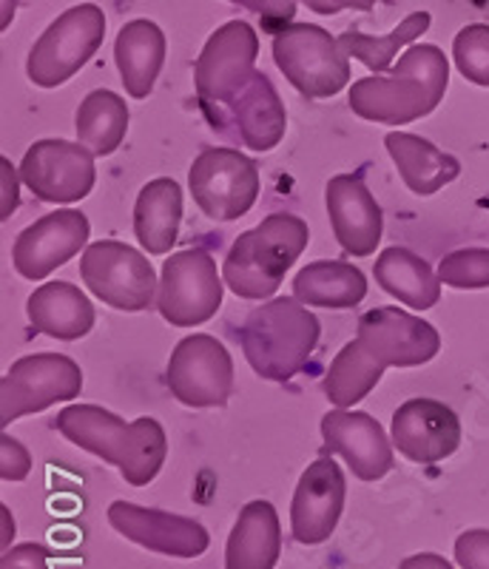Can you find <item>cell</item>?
<instances>
[{
  "instance_id": "obj_1",
  "label": "cell",
  "mask_w": 489,
  "mask_h": 569,
  "mask_svg": "<svg viewBox=\"0 0 489 569\" xmlns=\"http://www.w3.org/2000/svg\"><path fill=\"white\" fill-rule=\"evenodd\" d=\"M54 425L71 445L117 467L131 487L151 485L166 465L168 439L154 416L126 421L100 405H69Z\"/></svg>"
},
{
  "instance_id": "obj_2",
  "label": "cell",
  "mask_w": 489,
  "mask_h": 569,
  "mask_svg": "<svg viewBox=\"0 0 489 569\" xmlns=\"http://www.w3.org/2000/svg\"><path fill=\"white\" fill-rule=\"evenodd\" d=\"M450 60L438 46H410L399 63L385 74L356 80L350 86V109L361 120L381 126H405L432 114L445 100Z\"/></svg>"
},
{
  "instance_id": "obj_3",
  "label": "cell",
  "mask_w": 489,
  "mask_h": 569,
  "mask_svg": "<svg viewBox=\"0 0 489 569\" xmlns=\"http://www.w3.org/2000/svg\"><path fill=\"white\" fill-rule=\"evenodd\" d=\"M237 337L253 373L268 382H290L308 365L322 325L297 297H273L248 313Z\"/></svg>"
},
{
  "instance_id": "obj_4",
  "label": "cell",
  "mask_w": 489,
  "mask_h": 569,
  "mask_svg": "<svg viewBox=\"0 0 489 569\" xmlns=\"http://www.w3.org/2000/svg\"><path fill=\"white\" fill-rule=\"evenodd\" d=\"M308 222L297 213H271L257 228L239 233L222 266L228 291L239 299H271L308 248Z\"/></svg>"
},
{
  "instance_id": "obj_5",
  "label": "cell",
  "mask_w": 489,
  "mask_h": 569,
  "mask_svg": "<svg viewBox=\"0 0 489 569\" xmlns=\"http://www.w3.org/2000/svg\"><path fill=\"white\" fill-rule=\"evenodd\" d=\"M259 38L251 23L228 20L202 46L193 66V86L200 94L202 114L213 131L226 134V114L233 100L257 78Z\"/></svg>"
},
{
  "instance_id": "obj_6",
  "label": "cell",
  "mask_w": 489,
  "mask_h": 569,
  "mask_svg": "<svg viewBox=\"0 0 489 569\" xmlns=\"http://www.w3.org/2000/svg\"><path fill=\"white\" fill-rule=\"evenodd\" d=\"M350 54L322 27L288 23L273 32V60L290 86L308 100L336 98L350 83Z\"/></svg>"
},
{
  "instance_id": "obj_7",
  "label": "cell",
  "mask_w": 489,
  "mask_h": 569,
  "mask_svg": "<svg viewBox=\"0 0 489 569\" xmlns=\"http://www.w3.org/2000/svg\"><path fill=\"white\" fill-rule=\"evenodd\" d=\"M106 34V14L94 3L71 7L32 46L27 74L40 89H58L97 54Z\"/></svg>"
},
{
  "instance_id": "obj_8",
  "label": "cell",
  "mask_w": 489,
  "mask_h": 569,
  "mask_svg": "<svg viewBox=\"0 0 489 569\" xmlns=\"http://www.w3.org/2000/svg\"><path fill=\"white\" fill-rule=\"evenodd\" d=\"M80 277L100 302L126 313L146 311L160 293L149 257L117 240L91 242L80 259Z\"/></svg>"
},
{
  "instance_id": "obj_9",
  "label": "cell",
  "mask_w": 489,
  "mask_h": 569,
  "mask_svg": "<svg viewBox=\"0 0 489 569\" xmlns=\"http://www.w3.org/2000/svg\"><path fill=\"white\" fill-rule=\"evenodd\" d=\"M188 188L206 217L222 222L239 220L257 206V162L242 151L226 149V146L202 149L188 171Z\"/></svg>"
},
{
  "instance_id": "obj_10",
  "label": "cell",
  "mask_w": 489,
  "mask_h": 569,
  "mask_svg": "<svg viewBox=\"0 0 489 569\" xmlns=\"http://www.w3.org/2000/svg\"><path fill=\"white\" fill-rule=\"evenodd\" d=\"M222 293V279L211 253L188 248L162 262L157 311L174 328H197L217 317Z\"/></svg>"
},
{
  "instance_id": "obj_11",
  "label": "cell",
  "mask_w": 489,
  "mask_h": 569,
  "mask_svg": "<svg viewBox=\"0 0 489 569\" xmlns=\"http://www.w3.org/2000/svg\"><path fill=\"white\" fill-rule=\"evenodd\" d=\"M0 390V425L9 427L20 416L43 413L60 401L78 399L83 373L78 362L63 353H32L9 368Z\"/></svg>"
},
{
  "instance_id": "obj_12",
  "label": "cell",
  "mask_w": 489,
  "mask_h": 569,
  "mask_svg": "<svg viewBox=\"0 0 489 569\" xmlns=\"http://www.w3.org/2000/svg\"><path fill=\"white\" fill-rule=\"evenodd\" d=\"M168 390L188 408H226L233 390L228 348L208 333L180 339L168 362Z\"/></svg>"
},
{
  "instance_id": "obj_13",
  "label": "cell",
  "mask_w": 489,
  "mask_h": 569,
  "mask_svg": "<svg viewBox=\"0 0 489 569\" xmlns=\"http://www.w3.org/2000/svg\"><path fill=\"white\" fill-rule=\"evenodd\" d=\"M20 180L38 200L69 206L91 194L94 188V154L83 142H69L49 137L32 142L23 162H20Z\"/></svg>"
},
{
  "instance_id": "obj_14",
  "label": "cell",
  "mask_w": 489,
  "mask_h": 569,
  "mask_svg": "<svg viewBox=\"0 0 489 569\" xmlns=\"http://www.w3.org/2000/svg\"><path fill=\"white\" fill-rule=\"evenodd\" d=\"M365 350L385 368H419L441 350V337L425 319L401 308H373L359 319L356 333Z\"/></svg>"
},
{
  "instance_id": "obj_15",
  "label": "cell",
  "mask_w": 489,
  "mask_h": 569,
  "mask_svg": "<svg viewBox=\"0 0 489 569\" xmlns=\"http://www.w3.org/2000/svg\"><path fill=\"white\" fill-rule=\"evenodd\" d=\"M91 237L89 217L74 208L46 213L43 220L18 233L12 248L14 271L29 282H40L60 266H66L74 253L83 251Z\"/></svg>"
},
{
  "instance_id": "obj_16",
  "label": "cell",
  "mask_w": 489,
  "mask_h": 569,
  "mask_svg": "<svg viewBox=\"0 0 489 569\" xmlns=\"http://www.w3.org/2000/svg\"><path fill=\"white\" fill-rule=\"evenodd\" d=\"M345 472L330 456H319L305 467L293 501H290V532L305 547L325 543L339 527L345 512Z\"/></svg>"
},
{
  "instance_id": "obj_17",
  "label": "cell",
  "mask_w": 489,
  "mask_h": 569,
  "mask_svg": "<svg viewBox=\"0 0 489 569\" xmlns=\"http://www.w3.org/2000/svg\"><path fill=\"white\" fill-rule=\"evenodd\" d=\"M109 525L126 541L140 543L146 550L160 552V556L200 558L211 547V532L200 521L131 505V501H114L109 507Z\"/></svg>"
},
{
  "instance_id": "obj_18",
  "label": "cell",
  "mask_w": 489,
  "mask_h": 569,
  "mask_svg": "<svg viewBox=\"0 0 489 569\" xmlns=\"http://www.w3.org/2000/svg\"><path fill=\"white\" fill-rule=\"evenodd\" d=\"M325 453H339L359 481H379L393 470V439L370 413L333 408L322 416Z\"/></svg>"
},
{
  "instance_id": "obj_19",
  "label": "cell",
  "mask_w": 489,
  "mask_h": 569,
  "mask_svg": "<svg viewBox=\"0 0 489 569\" xmlns=\"http://www.w3.org/2000/svg\"><path fill=\"white\" fill-rule=\"evenodd\" d=\"M390 439L405 459L436 465L450 459L461 445V421L436 399H410L393 413Z\"/></svg>"
},
{
  "instance_id": "obj_20",
  "label": "cell",
  "mask_w": 489,
  "mask_h": 569,
  "mask_svg": "<svg viewBox=\"0 0 489 569\" xmlns=\"http://www.w3.org/2000/svg\"><path fill=\"white\" fill-rule=\"evenodd\" d=\"M328 213L336 242L353 257H370L385 233V213L365 174H339L328 182Z\"/></svg>"
},
{
  "instance_id": "obj_21",
  "label": "cell",
  "mask_w": 489,
  "mask_h": 569,
  "mask_svg": "<svg viewBox=\"0 0 489 569\" xmlns=\"http://www.w3.org/2000/svg\"><path fill=\"white\" fill-rule=\"evenodd\" d=\"M231 126H237L239 140L253 151H271L282 142L288 114H285L277 86L268 80V74L257 71V78L248 83V89L233 100L226 114V134Z\"/></svg>"
},
{
  "instance_id": "obj_22",
  "label": "cell",
  "mask_w": 489,
  "mask_h": 569,
  "mask_svg": "<svg viewBox=\"0 0 489 569\" xmlns=\"http://www.w3.org/2000/svg\"><path fill=\"white\" fill-rule=\"evenodd\" d=\"M282 525L271 501H248L226 543V569H277Z\"/></svg>"
},
{
  "instance_id": "obj_23",
  "label": "cell",
  "mask_w": 489,
  "mask_h": 569,
  "mask_svg": "<svg viewBox=\"0 0 489 569\" xmlns=\"http://www.w3.org/2000/svg\"><path fill=\"white\" fill-rule=\"evenodd\" d=\"M29 325L34 333H46L60 342L89 337L94 328V305L89 302L78 284L46 282L29 297L27 302Z\"/></svg>"
},
{
  "instance_id": "obj_24",
  "label": "cell",
  "mask_w": 489,
  "mask_h": 569,
  "mask_svg": "<svg viewBox=\"0 0 489 569\" xmlns=\"http://www.w3.org/2000/svg\"><path fill=\"white\" fill-rule=\"evenodd\" d=\"M387 154L393 157L401 180L412 194L432 197L461 174V162L441 151L436 142L407 131H390L385 137Z\"/></svg>"
},
{
  "instance_id": "obj_25",
  "label": "cell",
  "mask_w": 489,
  "mask_h": 569,
  "mask_svg": "<svg viewBox=\"0 0 489 569\" xmlns=\"http://www.w3.org/2000/svg\"><path fill=\"white\" fill-rule=\"evenodd\" d=\"M114 63L131 98H149L166 63V34L154 20H131L120 29L114 43Z\"/></svg>"
},
{
  "instance_id": "obj_26",
  "label": "cell",
  "mask_w": 489,
  "mask_h": 569,
  "mask_svg": "<svg viewBox=\"0 0 489 569\" xmlns=\"http://www.w3.org/2000/svg\"><path fill=\"white\" fill-rule=\"evenodd\" d=\"M182 226V188L171 177L146 182L134 202V237L149 253H168Z\"/></svg>"
},
{
  "instance_id": "obj_27",
  "label": "cell",
  "mask_w": 489,
  "mask_h": 569,
  "mask_svg": "<svg viewBox=\"0 0 489 569\" xmlns=\"http://www.w3.org/2000/svg\"><path fill=\"white\" fill-rule=\"evenodd\" d=\"M373 273L376 282L381 284V291L405 302L407 308L427 311L441 299V284L445 282L438 279L430 262H425L419 253L407 251L401 246L385 248L373 262Z\"/></svg>"
},
{
  "instance_id": "obj_28",
  "label": "cell",
  "mask_w": 489,
  "mask_h": 569,
  "mask_svg": "<svg viewBox=\"0 0 489 569\" xmlns=\"http://www.w3.org/2000/svg\"><path fill=\"white\" fill-rule=\"evenodd\" d=\"M293 297L310 308L345 311V308H356L367 297V279L350 262L322 259V262L305 266L293 277Z\"/></svg>"
},
{
  "instance_id": "obj_29",
  "label": "cell",
  "mask_w": 489,
  "mask_h": 569,
  "mask_svg": "<svg viewBox=\"0 0 489 569\" xmlns=\"http://www.w3.org/2000/svg\"><path fill=\"white\" fill-rule=\"evenodd\" d=\"M74 129H78V142H83L94 157L114 154L129 131V106L109 89L91 91L80 103Z\"/></svg>"
},
{
  "instance_id": "obj_30",
  "label": "cell",
  "mask_w": 489,
  "mask_h": 569,
  "mask_svg": "<svg viewBox=\"0 0 489 569\" xmlns=\"http://www.w3.org/2000/svg\"><path fill=\"white\" fill-rule=\"evenodd\" d=\"M385 370V365L376 362L373 356L365 350V345L359 339H353L330 362L322 390L333 408H353L356 401L365 399L379 385Z\"/></svg>"
},
{
  "instance_id": "obj_31",
  "label": "cell",
  "mask_w": 489,
  "mask_h": 569,
  "mask_svg": "<svg viewBox=\"0 0 489 569\" xmlns=\"http://www.w3.org/2000/svg\"><path fill=\"white\" fill-rule=\"evenodd\" d=\"M430 12H412L401 20L396 32L385 34V38H379V34H361L356 29H350V32L341 34L339 43L345 46V52L350 58L359 60L373 74H385V71L393 69V60L399 58L401 49L407 43H412V40H419L430 29Z\"/></svg>"
},
{
  "instance_id": "obj_32",
  "label": "cell",
  "mask_w": 489,
  "mask_h": 569,
  "mask_svg": "<svg viewBox=\"0 0 489 569\" xmlns=\"http://www.w3.org/2000/svg\"><path fill=\"white\" fill-rule=\"evenodd\" d=\"M452 60L461 71L463 80L489 89V27L487 23H470L456 34L452 43Z\"/></svg>"
},
{
  "instance_id": "obj_33",
  "label": "cell",
  "mask_w": 489,
  "mask_h": 569,
  "mask_svg": "<svg viewBox=\"0 0 489 569\" xmlns=\"http://www.w3.org/2000/svg\"><path fill=\"white\" fill-rule=\"evenodd\" d=\"M438 279L456 291H481L489 288V248H461L441 259Z\"/></svg>"
},
{
  "instance_id": "obj_34",
  "label": "cell",
  "mask_w": 489,
  "mask_h": 569,
  "mask_svg": "<svg viewBox=\"0 0 489 569\" xmlns=\"http://www.w3.org/2000/svg\"><path fill=\"white\" fill-rule=\"evenodd\" d=\"M456 563L461 569H489V530H467L456 538Z\"/></svg>"
},
{
  "instance_id": "obj_35",
  "label": "cell",
  "mask_w": 489,
  "mask_h": 569,
  "mask_svg": "<svg viewBox=\"0 0 489 569\" xmlns=\"http://www.w3.org/2000/svg\"><path fill=\"white\" fill-rule=\"evenodd\" d=\"M32 472V456L18 439L3 436L0 439V476L3 481H23Z\"/></svg>"
},
{
  "instance_id": "obj_36",
  "label": "cell",
  "mask_w": 489,
  "mask_h": 569,
  "mask_svg": "<svg viewBox=\"0 0 489 569\" xmlns=\"http://www.w3.org/2000/svg\"><path fill=\"white\" fill-rule=\"evenodd\" d=\"M231 3H239V7L257 12L268 32L271 29L279 32L282 27H288L290 20H293V12H297V0H231Z\"/></svg>"
},
{
  "instance_id": "obj_37",
  "label": "cell",
  "mask_w": 489,
  "mask_h": 569,
  "mask_svg": "<svg viewBox=\"0 0 489 569\" xmlns=\"http://www.w3.org/2000/svg\"><path fill=\"white\" fill-rule=\"evenodd\" d=\"M0 569H49V552L34 541L9 547L0 558Z\"/></svg>"
},
{
  "instance_id": "obj_38",
  "label": "cell",
  "mask_w": 489,
  "mask_h": 569,
  "mask_svg": "<svg viewBox=\"0 0 489 569\" xmlns=\"http://www.w3.org/2000/svg\"><path fill=\"white\" fill-rule=\"evenodd\" d=\"M302 3L316 14H336V12H345V9L370 12L379 0H302Z\"/></svg>"
},
{
  "instance_id": "obj_39",
  "label": "cell",
  "mask_w": 489,
  "mask_h": 569,
  "mask_svg": "<svg viewBox=\"0 0 489 569\" xmlns=\"http://www.w3.org/2000/svg\"><path fill=\"white\" fill-rule=\"evenodd\" d=\"M399 569H456L445 556L438 552H419V556H410L399 563Z\"/></svg>"
},
{
  "instance_id": "obj_40",
  "label": "cell",
  "mask_w": 489,
  "mask_h": 569,
  "mask_svg": "<svg viewBox=\"0 0 489 569\" xmlns=\"http://www.w3.org/2000/svg\"><path fill=\"white\" fill-rule=\"evenodd\" d=\"M0 166H3V188H7V202H3V220H9L14 211V202H18V191H14V180H20V171L12 169V162L3 157L0 160Z\"/></svg>"
},
{
  "instance_id": "obj_41",
  "label": "cell",
  "mask_w": 489,
  "mask_h": 569,
  "mask_svg": "<svg viewBox=\"0 0 489 569\" xmlns=\"http://www.w3.org/2000/svg\"><path fill=\"white\" fill-rule=\"evenodd\" d=\"M0 512H3V552L12 547V538H14V525H12V512H9V507H0Z\"/></svg>"
},
{
  "instance_id": "obj_42",
  "label": "cell",
  "mask_w": 489,
  "mask_h": 569,
  "mask_svg": "<svg viewBox=\"0 0 489 569\" xmlns=\"http://www.w3.org/2000/svg\"><path fill=\"white\" fill-rule=\"evenodd\" d=\"M12 14H14V0H7V7H3V27H9Z\"/></svg>"
},
{
  "instance_id": "obj_43",
  "label": "cell",
  "mask_w": 489,
  "mask_h": 569,
  "mask_svg": "<svg viewBox=\"0 0 489 569\" xmlns=\"http://www.w3.org/2000/svg\"><path fill=\"white\" fill-rule=\"evenodd\" d=\"M487 7H489V0H487Z\"/></svg>"
}]
</instances>
